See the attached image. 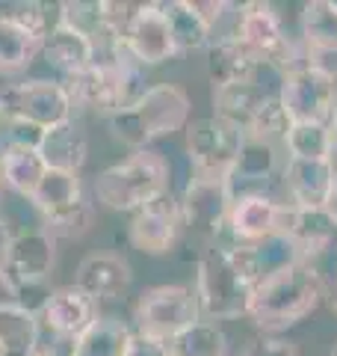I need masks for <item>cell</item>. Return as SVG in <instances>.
Wrapping results in <instances>:
<instances>
[{
	"label": "cell",
	"mask_w": 337,
	"mask_h": 356,
	"mask_svg": "<svg viewBox=\"0 0 337 356\" xmlns=\"http://www.w3.org/2000/svg\"><path fill=\"white\" fill-rule=\"evenodd\" d=\"M261 280H266V270L257 243H213L201 255L193 285L201 306V318L231 321L245 315L252 291Z\"/></svg>",
	"instance_id": "obj_1"
},
{
	"label": "cell",
	"mask_w": 337,
	"mask_h": 356,
	"mask_svg": "<svg viewBox=\"0 0 337 356\" xmlns=\"http://www.w3.org/2000/svg\"><path fill=\"white\" fill-rule=\"evenodd\" d=\"M322 297L325 282L320 270L311 261H296L257 282L245 318H252L257 330L275 336V332H284L313 315Z\"/></svg>",
	"instance_id": "obj_2"
},
{
	"label": "cell",
	"mask_w": 337,
	"mask_h": 356,
	"mask_svg": "<svg viewBox=\"0 0 337 356\" xmlns=\"http://www.w3.org/2000/svg\"><path fill=\"white\" fill-rule=\"evenodd\" d=\"M189 113H193V102H189L187 89L178 83H154L130 107L112 113L107 119V128L121 146L142 152L154 140L172 137L187 128Z\"/></svg>",
	"instance_id": "obj_3"
},
{
	"label": "cell",
	"mask_w": 337,
	"mask_h": 356,
	"mask_svg": "<svg viewBox=\"0 0 337 356\" xmlns=\"http://www.w3.org/2000/svg\"><path fill=\"white\" fill-rule=\"evenodd\" d=\"M168 175H172V166L160 152H133L128 161L112 163L104 172L95 175L92 199L110 211L133 214L142 205L154 202L157 196L168 193Z\"/></svg>",
	"instance_id": "obj_4"
},
{
	"label": "cell",
	"mask_w": 337,
	"mask_h": 356,
	"mask_svg": "<svg viewBox=\"0 0 337 356\" xmlns=\"http://www.w3.org/2000/svg\"><path fill=\"white\" fill-rule=\"evenodd\" d=\"M201 321L196 288L189 285H157L142 291L133 309V332L154 341H168L181 330Z\"/></svg>",
	"instance_id": "obj_5"
},
{
	"label": "cell",
	"mask_w": 337,
	"mask_h": 356,
	"mask_svg": "<svg viewBox=\"0 0 337 356\" xmlns=\"http://www.w3.org/2000/svg\"><path fill=\"white\" fill-rule=\"evenodd\" d=\"M278 102L293 122H322L329 125L334 116V69L322 63H299L281 77Z\"/></svg>",
	"instance_id": "obj_6"
},
{
	"label": "cell",
	"mask_w": 337,
	"mask_h": 356,
	"mask_svg": "<svg viewBox=\"0 0 337 356\" xmlns=\"http://www.w3.org/2000/svg\"><path fill=\"white\" fill-rule=\"evenodd\" d=\"M0 102H3L6 116L27 119L42 131L62 125L77 113L69 89L56 77H27V81L9 83L0 92Z\"/></svg>",
	"instance_id": "obj_7"
},
{
	"label": "cell",
	"mask_w": 337,
	"mask_h": 356,
	"mask_svg": "<svg viewBox=\"0 0 337 356\" xmlns=\"http://www.w3.org/2000/svg\"><path fill=\"white\" fill-rule=\"evenodd\" d=\"M234 39H240L254 54L257 63H269L281 72L296 69V51L290 42L284 21L269 3H243L234 18Z\"/></svg>",
	"instance_id": "obj_8"
},
{
	"label": "cell",
	"mask_w": 337,
	"mask_h": 356,
	"mask_svg": "<svg viewBox=\"0 0 337 356\" xmlns=\"http://www.w3.org/2000/svg\"><path fill=\"white\" fill-rule=\"evenodd\" d=\"M245 143V131L234 128L231 122L205 116L187 125V154L193 172L201 175H228L237 163Z\"/></svg>",
	"instance_id": "obj_9"
},
{
	"label": "cell",
	"mask_w": 337,
	"mask_h": 356,
	"mask_svg": "<svg viewBox=\"0 0 337 356\" xmlns=\"http://www.w3.org/2000/svg\"><path fill=\"white\" fill-rule=\"evenodd\" d=\"M231 202L234 199L228 191V175L193 172L184 187V196H181L184 229H193L216 243L225 232V222H228Z\"/></svg>",
	"instance_id": "obj_10"
},
{
	"label": "cell",
	"mask_w": 337,
	"mask_h": 356,
	"mask_svg": "<svg viewBox=\"0 0 337 356\" xmlns=\"http://www.w3.org/2000/svg\"><path fill=\"white\" fill-rule=\"evenodd\" d=\"M181 232H184L181 199L172 193H163L154 202L133 211L128 238L133 243V250L157 259V255H168L175 250V243L181 241Z\"/></svg>",
	"instance_id": "obj_11"
},
{
	"label": "cell",
	"mask_w": 337,
	"mask_h": 356,
	"mask_svg": "<svg viewBox=\"0 0 337 356\" xmlns=\"http://www.w3.org/2000/svg\"><path fill=\"white\" fill-rule=\"evenodd\" d=\"M121 44L128 48V54L139 65H160L178 57L175 39H172V27L163 13V3H139L133 6V15L125 27Z\"/></svg>",
	"instance_id": "obj_12"
},
{
	"label": "cell",
	"mask_w": 337,
	"mask_h": 356,
	"mask_svg": "<svg viewBox=\"0 0 337 356\" xmlns=\"http://www.w3.org/2000/svg\"><path fill=\"white\" fill-rule=\"evenodd\" d=\"M53 264H56V241L39 226L12 235L3 259V270L9 273L12 285L24 294L27 288H36L48 280L53 273Z\"/></svg>",
	"instance_id": "obj_13"
},
{
	"label": "cell",
	"mask_w": 337,
	"mask_h": 356,
	"mask_svg": "<svg viewBox=\"0 0 337 356\" xmlns=\"http://www.w3.org/2000/svg\"><path fill=\"white\" fill-rule=\"evenodd\" d=\"M284 211H287V205H281L278 199L266 196V193L240 196L231 202L228 222H225L222 235L231 243H263L269 238L281 235Z\"/></svg>",
	"instance_id": "obj_14"
},
{
	"label": "cell",
	"mask_w": 337,
	"mask_h": 356,
	"mask_svg": "<svg viewBox=\"0 0 337 356\" xmlns=\"http://www.w3.org/2000/svg\"><path fill=\"white\" fill-rule=\"evenodd\" d=\"M36 312H39V324L44 330H51L56 339H65L69 344L77 336H83L101 318L98 303L86 291H80L77 285H65V288L51 291Z\"/></svg>",
	"instance_id": "obj_15"
},
{
	"label": "cell",
	"mask_w": 337,
	"mask_h": 356,
	"mask_svg": "<svg viewBox=\"0 0 337 356\" xmlns=\"http://www.w3.org/2000/svg\"><path fill=\"white\" fill-rule=\"evenodd\" d=\"M74 285L86 291L95 303L121 300L133 285V267L128 264V259H121L116 252H92L77 264Z\"/></svg>",
	"instance_id": "obj_16"
},
{
	"label": "cell",
	"mask_w": 337,
	"mask_h": 356,
	"mask_svg": "<svg viewBox=\"0 0 337 356\" xmlns=\"http://www.w3.org/2000/svg\"><path fill=\"white\" fill-rule=\"evenodd\" d=\"M39 60L48 63V69L56 74V81H69V77H77L95 63V42L56 18L53 30L42 42Z\"/></svg>",
	"instance_id": "obj_17"
},
{
	"label": "cell",
	"mask_w": 337,
	"mask_h": 356,
	"mask_svg": "<svg viewBox=\"0 0 337 356\" xmlns=\"http://www.w3.org/2000/svg\"><path fill=\"white\" fill-rule=\"evenodd\" d=\"M281 235L299 250L302 259L311 261V255L325 252L337 241V217L329 208H293V205H287Z\"/></svg>",
	"instance_id": "obj_18"
},
{
	"label": "cell",
	"mask_w": 337,
	"mask_h": 356,
	"mask_svg": "<svg viewBox=\"0 0 337 356\" xmlns=\"http://www.w3.org/2000/svg\"><path fill=\"white\" fill-rule=\"evenodd\" d=\"M334 161H287L284 184L293 208H329L334 191Z\"/></svg>",
	"instance_id": "obj_19"
},
{
	"label": "cell",
	"mask_w": 337,
	"mask_h": 356,
	"mask_svg": "<svg viewBox=\"0 0 337 356\" xmlns=\"http://www.w3.org/2000/svg\"><path fill=\"white\" fill-rule=\"evenodd\" d=\"M278 170V146L254 137H245L237 163L228 172V191L231 199L240 196H252V193H263L266 184L273 181V175Z\"/></svg>",
	"instance_id": "obj_20"
},
{
	"label": "cell",
	"mask_w": 337,
	"mask_h": 356,
	"mask_svg": "<svg viewBox=\"0 0 337 356\" xmlns=\"http://www.w3.org/2000/svg\"><path fill=\"white\" fill-rule=\"evenodd\" d=\"M39 154L48 170L80 175V170L89 161V137L80 128V122L69 119V122H62V125H53L44 131Z\"/></svg>",
	"instance_id": "obj_21"
},
{
	"label": "cell",
	"mask_w": 337,
	"mask_h": 356,
	"mask_svg": "<svg viewBox=\"0 0 337 356\" xmlns=\"http://www.w3.org/2000/svg\"><path fill=\"white\" fill-rule=\"evenodd\" d=\"M257 65L261 63L254 60V54L234 36L210 42V48L205 51V69H207V77H210L213 89L254 81Z\"/></svg>",
	"instance_id": "obj_22"
},
{
	"label": "cell",
	"mask_w": 337,
	"mask_h": 356,
	"mask_svg": "<svg viewBox=\"0 0 337 356\" xmlns=\"http://www.w3.org/2000/svg\"><path fill=\"white\" fill-rule=\"evenodd\" d=\"M39 312L30 306H0V356H36L39 353Z\"/></svg>",
	"instance_id": "obj_23"
},
{
	"label": "cell",
	"mask_w": 337,
	"mask_h": 356,
	"mask_svg": "<svg viewBox=\"0 0 337 356\" xmlns=\"http://www.w3.org/2000/svg\"><path fill=\"white\" fill-rule=\"evenodd\" d=\"M48 166H44L39 149H6L0 152V187L21 199L36 196Z\"/></svg>",
	"instance_id": "obj_24"
},
{
	"label": "cell",
	"mask_w": 337,
	"mask_h": 356,
	"mask_svg": "<svg viewBox=\"0 0 337 356\" xmlns=\"http://www.w3.org/2000/svg\"><path fill=\"white\" fill-rule=\"evenodd\" d=\"M263 98H266L263 86L254 81L219 86V89H213V116L231 122L240 131H249L257 110L263 104Z\"/></svg>",
	"instance_id": "obj_25"
},
{
	"label": "cell",
	"mask_w": 337,
	"mask_h": 356,
	"mask_svg": "<svg viewBox=\"0 0 337 356\" xmlns=\"http://www.w3.org/2000/svg\"><path fill=\"white\" fill-rule=\"evenodd\" d=\"M163 13L172 27V39L178 54H189V51H207L213 42V30L205 21V15L198 13L196 0H168L163 3Z\"/></svg>",
	"instance_id": "obj_26"
},
{
	"label": "cell",
	"mask_w": 337,
	"mask_h": 356,
	"mask_svg": "<svg viewBox=\"0 0 337 356\" xmlns=\"http://www.w3.org/2000/svg\"><path fill=\"white\" fill-rule=\"evenodd\" d=\"M133 330L119 318H98L83 336L69 344L65 356H125Z\"/></svg>",
	"instance_id": "obj_27"
},
{
	"label": "cell",
	"mask_w": 337,
	"mask_h": 356,
	"mask_svg": "<svg viewBox=\"0 0 337 356\" xmlns=\"http://www.w3.org/2000/svg\"><path fill=\"white\" fill-rule=\"evenodd\" d=\"M42 42L44 39L33 36L30 30L18 27L15 21H9L0 13V72L15 74V72L30 69L33 60L42 54Z\"/></svg>",
	"instance_id": "obj_28"
},
{
	"label": "cell",
	"mask_w": 337,
	"mask_h": 356,
	"mask_svg": "<svg viewBox=\"0 0 337 356\" xmlns=\"http://www.w3.org/2000/svg\"><path fill=\"white\" fill-rule=\"evenodd\" d=\"M83 196H89V193L83 191L80 175L48 170V172H44V178H42L36 196L30 199V205L36 208L39 220H44V217L56 214V211H62V208H69V205H74V202H80Z\"/></svg>",
	"instance_id": "obj_29"
},
{
	"label": "cell",
	"mask_w": 337,
	"mask_h": 356,
	"mask_svg": "<svg viewBox=\"0 0 337 356\" xmlns=\"http://www.w3.org/2000/svg\"><path fill=\"white\" fill-rule=\"evenodd\" d=\"M168 356H228V339L216 321L201 318L166 341Z\"/></svg>",
	"instance_id": "obj_30"
},
{
	"label": "cell",
	"mask_w": 337,
	"mask_h": 356,
	"mask_svg": "<svg viewBox=\"0 0 337 356\" xmlns=\"http://www.w3.org/2000/svg\"><path fill=\"white\" fill-rule=\"evenodd\" d=\"M281 146L287 161H331V131L322 122H293Z\"/></svg>",
	"instance_id": "obj_31"
},
{
	"label": "cell",
	"mask_w": 337,
	"mask_h": 356,
	"mask_svg": "<svg viewBox=\"0 0 337 356\" xmlns=\"http://www.w3.org/2000/svg\"><path fill=\"white\" fill-rule=\"evenodd\" d=\"M302 36L308 48L337 54V13L331 0H313L302 9Z\"/></svg>",
	"instance_id": "obj_32"
},
{
	"label": "cell",
	"mask_w": 337,
	"mask_h": 356,
	"mask_svg": "<svg viewBox=\"0 0 337 356\" xmlns=\"http://www.w3.org/2000/svg\"><path fill=\"white\" fill-rule=\"evenodd\" d=\"M290 128V119L284 113V107H281L278 95H266L261 110H257V116L252 122V128L245 131V137H254V140H263V143H284V134Z\"/></svg>",
	"instance_id": "obj_33"
},
{
	"label": "cell",
	"mask_w": 337,
	"mask_h": 356,
	"mask_svg": "<svg viewBox=\"0 0 337 356\" xmlns=\"http://www.w3.org/2000/svg\"><path fill=\"white\" fill-rule=\"evenodd\" d=\"M44 131L39 125H33L27 119L18 116H6L0 125V152L6 149H39L42 146Z\"/></svg>",
	"instance_id": "obj_34"
},
{
	"label": "cell",
	"mask_w": 337,
	"mask_h": 356,
	"mask_svg": "<svg viewBox=\"0 0 337 356\" xmlns=\"http://www.w3.org/2000/svg\"><path fill=\"white\" fill-rule=\"evenodd\" d=\"M245 356H302V350L296 348L293 341H284V339H275V336H266L254 344V348L245 350Z\"/></svg>",
	"instance_id": "obj_35"
},
{
	"label": "cell",
	"mask_w": 337,
	"mask_h": 356,
	"mask_svg": "<svg viewBox=\"0 0 337 356\" xmlns=\"http://www.w3.org/2000/svg\"><path fill=\"white\" fill-rule=\"evenodd\" d=\"M125 356H168V353H166L163 341H154V339H145L139 332H133Z\"/></svg>",
	"instance_id": "obj_36"
},
{
	"label": "cell",
	"mask_w": 337,
	"mask_h": 356,
	"mask_svg": "<svg viewBox=\"0 0 337 356\" xmlns=\"http://www.w3.org/2000/svg\"><path fill=\"white\" fill-rule=\"evenodd\" d=\"M15 303H21V291L12 285L9 273L3 270V264H0V306H15Z\"/></svg>",
	"instance_id": "obj_37"
},
{
	"label": "cell",
	"mask_w": 337,
	"mask_h": 356,
	"mask_svg": "<svg viewBox=\"0 0 337 356\" xmlns=\"http://www.w3.org/2000/svg\"><path fill=\"white\" fill-rule=\"evenodd\" d=\"M9 241H12V229H9V222L0 217V264L6 259V250H9Z\"/></svg>",
	"instance_id": "obj_38"
},
{
	"label": "cell",
	"mask_w": 337,
	"mask_h": 356,
	"mask_svg": "<svg viewBox=\"0 0 337 356\" xmlns=\"http://www.w3.org/2000/svg\"><path fill=\"white\" fill-rule=\"evenodd\" d=\"M329 131H331V161H334L337 158V113L329 122Z\"/></svg>",
	"instance_id": "obj_39"
},
{
	"label": "cell",
	"mask_w": 337,
	"mask_h": 356,
	"mask_svg": "<svg viewBox=\"0 0 337 356\" xmlns=\"http://www.w3.org/2000/svg\"><path fill=\"white\" fill-rule=\"evenodd\" d=\"M329 211L337 217V178H334V191H331V202H329Z\"/></svg>",
	"instance_id": "obj_40"
},
{
	"label": "cell",
	"mask_w": 337,
	"mask_h": 356,
	"mask_svg": "<svg viewBox=\"0 0 337 356\" xmlns=\"http://www.w3.org/2000/svg\"><path fill=\"white\" fill-rule=\"evenodd\" d=\"M329 300H331V306H334V312H337V280H334V288H331V297H329Z\"/></svg>",
	"instance_id": "obj_41"
},
{
	"label": "cell",
	"mask_w": 337,
	"mask_h": 356,
	"mask_svg": "<svg viewBox=\"0 0 337 356\" xmlns=\"http://www.w3.org/2000/svg\"><path fill=\"white\" fill-rule=\"evenodd\" d=\"M36 356H60V353H56V350H44V348H39V353Z\"/></svg>",
	"instance_id": "obj_42"
},
{
	"label": "cell",
	"mask_w": 337,
	"mask_h": 356,
	"mask_svg": "<svg viewBox=\"0 0 337 356\" xmlns=\"http://www.w3.org/2000/svg\"><path fill=\"white\" fill-rule=\"evenodd\" d=\"M334 113H337V69H334Z\"/></svg>",
	"instance_id": "obj_43"
},
{
	"label": "cell",
	"mask_w": 337,
	"mask_h": 356,
	"mask_svg": "<svg viewBox=\"0 0 337 356\" xmlns=\"http://www.w3.org/2000/svg\"><path fill=\"white\" fill-rule=\"evenodd\" d=\"M3 119H6V110H3V102H0V125H3Z\"/></svg>",
	"instance_id": "obj_44"
},
{
	"label": "cell",
	"mask_w": 337,
	"mask_h": 356,
	"mask_svg": "<svg viewBox=\"0 0 337 356\" xmlns=\"http://www.w3.org/2000/svg\"><path fill=\"white\" fill-rule=\"evenodd\" d=\"M329 356H337V341H334V348H331V353Z\"/></svg>",
	"instance_id": "obj_45"
},
{
	"label": "cell",
	"mask_w": 337,
	"mask_h": 356,
	"mask_svg": "<svg viewBox=\"0 0 337 356\" xmlns=\"http://www.w3.org/2000/svg\"><path fill=\"white\" fill-rule=\"evenodd\" d=\"M331 6H334V13H337V0H331Z\"/></svg>",
	"instance_id": "obj_46"
},
{
	"label": "cell",
	"mask_w": 337,
	"mask_h": 356,
	"mask_svg": "<svg viewBox=\"0 0 337 356\" xmlns=\"http://www.w3.org/2000/svg\"><path fill=\"white\" fill-rule=\"evenodd\" d=\"M0 193H3V187H0Z\"/></svg>",
	"instance_id": "obj_47"
},
{
	"label": "cell",
	"mask_w": 337,
	"mask_h": 356,
	"mask_svg": "<svg viewBox=\"0 0 337 356\" xmlns=\"http://www.w3.org/2000/svg\"><path fill=\"white\" fill-rule=\"evenodd\" d=\"M240 356H245V353H240Z\"/></svg>",
	"instance_id": "obj_48"
}]
</instances>
